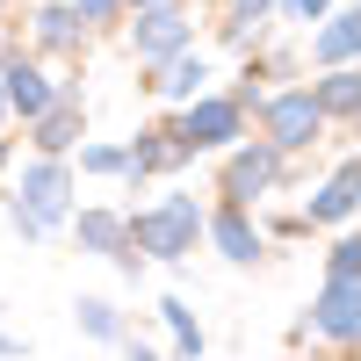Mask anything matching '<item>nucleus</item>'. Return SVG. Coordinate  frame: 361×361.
<instances>
[{
  "instance_id": "2eb2a0df",
  "label": "nucleus",
  "mask_w": 361,
  "mask_h": 361,
  "mask_svg": "<svg viewBox=\"0 0 361 361\" xmlns=\"http://www.w3.org/2000/svg\"><path fill=\"white\" fill-rule=\"evenodd\" d=\"M354 51H361V15H354V8H333V15L311 29V58H318L325 73H333V66H354Z\"/></svg>"
},
{
  "instance_id": "4be33fe9",
  "label": "nucleus",
  "mask_w": 361,
  "mask_h": 361,
  "mask_svg": "<svg viewBox=\"0 0 361 361\" xmlns=\"http://www.w3.org/2000/svg\"><path fill=\"white\" fill-rule=\"evenodd\" d=\"M361 275V246L354 238H333V246H325V282H354Z\"/></svg>"
},
{
  "instance_id": "423d86ee",
  "label": "nucleus",
  "mask_w": 361,
  "mask_h": 361,
  "mask_svg": "<svg viewBox=\"0 0 361 361\" xmlns=\"http://www.w3.org/2000/svg\"><path fill=\"white\" fill-rule=\"evenodd\" d=\"M130 51H137V66H145V73H159L166 58L195 51V15L180 8V0H159V8H137V15H130Z\"/></svg>"
},
{
  "instance_id": "ddd939ff",
  "label": "nucleus",
  "mask_w": 361,
  "mask_h": 361,
  "mask_svg": "<svg viewBox=\"0 0 361 361\" xmlns=\"http://www.w3.org/2000/svg\"><path fill=\"white\" fill-rule=\"evenodd\" d=\"M354 209H361V180H354V159H340L333 173H325V188H311V202L296 209V224H354Z\"/></svg>"
},
{
  "instance_id": "1a4fd4ad",
  "label": "nucleus",
  "mask_w": 361,
  "mask_h": 361,
  "mask_svg": "<svg viewBox=\"0 0 361 361\" xmlns=\"http://www.w3.org/2000/svg\"><path fill=\"white\" fill-rule=\"evenodd\" d=\"M80 137H87V94L80 80H58V102L29 123V145H37V159H66Z\"/></svg>"
},
{
  "instance_id": "aec40b11",
  "label": "nucleus",
  "mask_w": 361,
  "mask_h": 361,
  "mask_svg": "<svg viewBox=\"0 0 361 361\" xmlns=\"http://www.w3.org/2000/svg\"><path fill=\"white\" fill-rule=\"evenodd\" d=\"M80 173H94V180H123V173H130V152H123V145H80Z\"/></svg>"
},
{
  "instance_id": "a878e982",
  "label": "nucleus",
  "mask_w": 361,
  "mask_h": 361,
  "mask_svg": "<svg viewBox=\"0 0 361 361\" xmlns=\"http://www.w3.org/2000/svg\"><path fill=\"white\" fill-rule=\"evenodd\" d=\"M8 166H15V137L0 130V180H8Z\"/></svg>"
},
{
  "instance_id": "412c9836",
  "label": "nucleus",
  "mask_w": 361,
  "mask_h": 361,
  "mask_svg": "<svg viewBox=\"0 0 361 361\" xmlns=\"http://www.w3.org/2000/svg\"><path fill=\"white\" fill-rule=\"evenodd\" d=\"M275 15V0H231V22H224V44H253V29Z\"/></svg>"
},
{
  "instance_id": "7c9ffc66",
  "label": "nucleus",
  "mask_w": 361,
  "mask_h": 361,
  "mask_svg": "<svg viewBox=\"0 0 361 361\" xmlns=\"http://www.w3.org/2000/svg\"><path fill=\"white\" fill-rule=\"evenodd\" d=\"M0 8H8V0H0Z\"/></svg>"
},
{
  "instance_id": "b1692460",
  "label": "nucleus",
  "mask_w": 361,
  "mask_h": 361,
  "mask_svg": "<svg viewBox=\"0 0 361 361\" xmlns=\"http://www.w3.org/2000/svg\"><path fill=\"white\" fill-rule=\"evenodd\" d=\"M66 8L80 15V29H94V22H116V15H123V0H66Z\"/></svg>"
},
{
  "instance_id": "f257e3e1",
  "label": "nucleus",
  "mask_w": 361,
  "mask_h": 361,
  "mask_svg": "<svg viewBox=\"0 0 361 361\" xmlns=\"http://www.w3.org/2000/svg\"><path fill=\"white\" fill-rule=\"evenodd\" d=\"M123 231H130V253L137 260H159V267H180L195 246H202V202L188 188H173L145 209H123Z\"/></svg>"
},
{
  "instance_id": "f03ea898",
  "label": "nucleus",
  "mask_w": 361,
  "mask_h": 361,
  "mask_svg": "<svg viewBox=\"0 0 361 361\" xmlns=\"http://www.w3.org/2000/svg\"><path fill=\"white\" fill-rule=\"evenodd\" d=\"M73 195H80L73 159H22L8 202L22 209L29 224H37V238H58V231H66V217H73Z\"/></svg>"
},
{
  "instance_id": "a211bd4d",
  "label": "nucleus",
  "mask_w": 361,
  "mask_h": 361,
  "mask_svg": "<svg viewBox=\"0 0 361 361\" xmlns=\"http://www.w3.org/2000/svg\"><path fill=\"white\" fill-rule=\"evenodd\" d=\"M73 325H80V340H102V347H123V340H130V325H123V311H116L109 296H80V304H73Z\"/></svg>"
},
{
  "instance_id": "f8f14e48",
  "label": "nucleus",
  "mask_w": 361,
  "mask_h": 361,
  "mask_svg": "<svg viewBox=\"0 0 361 361\" xmlns=\"http://www.w3.org/2000/svg\"><path fill=\"white\" fill-rule=\"evenodd\" d=\"M123 152H130V188H145V180H152V173H180V166H188V145H180V130H173V116H166V123H152V130H137L130 145H123Z\"/></svg>"
},
{
  "instance_id": "c85d7f7f",
  "label": "nucleus",
  "mask_w": 361,
  "mask_h": 361,
  "mask_svg": "<svg viewBox=\"0 0 361 361\" xmlns=\"http://www.w3.org/2000/svg\"><path fill=\"white\" fill-rule=\"evenodd\" d=\"M0 130H8V102H0Z\"/></svg>"
},
{
  "instance_id": "6e6552de",
  "label": "nucleus",
  "mask_w": 361,
  "mask_h": 361,
  "mask_svg": "<svg viewBox=\"0 0 361 361\" xmlns=\"http://www.w3.org/2000/svg\"><path fill=\"white\" fill-rule=\"evenodd\" d=\"M0 102H8V116H22V123H37V116L58 102V80L29 58L22 44H0Z\"/></svg>"
},
{
  "instance_id": "9b49d317",
  "label": "nucleus",
  "mask_w": 361,
  "mask_h": 361,
  "mask_svg": "<svg viewBox=\"0 0 361 361\" xmlns=\"http://www.w3.org/2000/svg\"><path fill=\"white\" fill-rule=\"evenodd\" d=\"M202 238H209V246H217V260H231V267L267 260V238H260V224H253V209H231V202L202 209Z\"/></svg>"
},
{
  "instance_id": "20e7f679",
  "label": "nucleus",
  "mask_w": 361,
  "mask_h": 361,
  "mask_svg": "<svg viewBox=\"0 0 361 361\" xmlns=\"http://www.w3.org/2000/svg\"><path fill=\"white\" fill-rule=\"evenodd\" d=\"M253 116H260V145H275L282 159L311 152V145L325 137V116L311 109V94H304V87H275V94H267Z\"/></svg>"
},
{
  "instance_id": "5701e85b",
  "label": "nucleus",
  "mask_w": 361,
  "mask_h": 361,
  "mask_svg": "<svg viewBox=\"0 0 361 361\" xmlns=\"http://www.w3.org/2000/svg\"><path fill=\"white\" fill-rule=\"evenodd\" d=\"M275 15H282V22H304V29H311V22H325V15H333V0H275Z\"/></svg>"
},
{
  "instance_id": "bb28decb",
  "label": "nucleus",
  "mask_w": 361,
  "mask_h": 361,
  "mask_svg": "<svg viewBox=\"0 0 361 361\" xmlns=\"http://www.w3.org/2000/svg\"><path fill=\"white\" fill-rule=\"evenodd\" d=\"M0 361H22V340L15 333H0Z\"/></svg>"
},
{
  "instance_id": "39448f33",
  "label": "nucleus",
  "mask_w": 361,
  "mask_h": 361,
  "mask_svg": "<svg viewBox=\"0 0 361 361\" xmlns=\"http://www.w3.org/2000/svg\"><path fill=\"white\" fill-rule=\"evenodd\" d=\"M173 130H180V145H188V159L195 152H231V145L246 137V109H238L224 87H209V94H195L173 116Z\"/></svg>"
},
{
  "instance_id": "dca6fc26",
  "label": "nucleus",
  "mask_w": 361,
  "mask_h": 361,
  "mask_svg": "<svg viewBox=\"0 0 361 361\" xmlns=\"http://www.w3.org/2000/svg\"><path fill=\"white\" fill-rule=\"evenodd\" d=\"M304 94H311V109L325 116V123H354V116H361V73L354 66H333L325 80H311Z\"/></svg>"
},
{
  "instance_id": "cd10ccee",
  "label": "nucleus",
  "mask_w": 361,
  "mask_h": 361,
  "mask_svg": "<svg viewBox=\"0 0 361 361\" xmlns=\"http://www.w3.org/2000/svg\"><path fill=\"white\" fill-rule=\"evenodd\" d=\"M137 8H159V0H123V15H137Z\"/></svg>"
},
{
  "instance_id": "4468645a",
  "label": "nucleus",
  "mask_w": 361,
  "mask_h": 361,
  "mask_svg": "<svg viewBox=\"0 0 361 361\" xmlns=\"http://www.w3.org/2000/svg\"><path fill=\"white\" fill-rule=\"evenodd\" d=\"M145 94H159L166 109H188L195 94H209V58H202V51H180V58H166L159 73H145Z\"/></svg>"
},
{
  "instance_id": "393cba45",
  "label": "nucleus",
  "mask_w": 361,
  "mask_h": 361,
  "mask_svg": "<svg viewBox=\"0 0 361 361\" xmlns=\"http://www.w3.org/2000/svg\"><path fill=\"white\" fill-rule=\"evenodd\" d=\"M123 354H130V361H166L159 347H145V340H123Z\"/></svg>"
},
{
  "instance_id": "6ab92c4d",
  "label": "nucleus",
  "mask_w": 361,
  "mask_h": 361,
  "mask_svg": "<svg viewBox=\"0 0 361 361\" xmlns=\"http://www.w3.org/2000/svg\"><path fill=\"white\" fill-rule=\"evenodd\" d=\"M159 325H166V333H173V361H202V318L188 311V296H166V304H159Z\"/></svg>"
},
{
  "instance_id": "0eeeda50",
  "label": "nucleus",
  "mask_w": 361,
  "mask_h": 361,
  "mask_svg": "<svg viewBox=\"0 0 361 361\" xmlns=\"http://www.w3.org/2000/svg\"><path fill=\"white\" fill-rule=\"evenodd\" d=\"M66 231H73V246L80 253H94V260H116V275H145V260L130 253V231H123V209H109V202H87V209H73L66 217Z\"/></svg>"
},
{
  "instance_id": "c756f323",
  "label": "nucleus",
  "mask_w": 361,
  "mask_h": 361,
  "mask_svg": "<svg viewBox=\"0 0 361 361\" xmlns=\"http://www.w3.org/2000/svg\"><path fill=\"white\" fill-rule=\"evenodd\" d=\"M282 361H304V354H282Z\"/></svg>"
},
{
  "instance_id": "f3484780",
  "label": "nucleus",
  "mask_w": 361,
  "mask_h": 361,
  "mask_svg": "<svg viewBox=\"0 0 361 361\" xmlns=\"http://www.w3.org/2000/svg\"><path fill=\"white\" fill-rule=\"evenodd\" d=\"M37 44L44 51H66V58L87 51V29H80V15L66 8V0H44V8H37Z\"/></svg>"
},
{
  "instance_id": "9d476101",
  "label": "nucleus",
  "mask_w": 361,
  "mask_h": 361,
  "mask_svg": "<svg viewBox=\"0 0 361 361\" xmlns=\"http://www.w3.org/2000/svg\"><path fill=\"white\" fill-rule=\"evenodd\" d=\"M304 325H311V340H333L340 354H354V333H361V282H325V289L311 296Z\"/></svg>"
},
{
  "instance_id": "7ed1b4c3",
  "label": "nucleus",
  "mask_w": 361,
  "mask_h": 361,
  "mask_svg": "<svg viewBox=\"0 0 361 361\" xmlns=\"http://www.w3.org/2000/svg\"><path fill=\"white\" fill-rule=\"evenodd\" d=\"M282 173H289V159L275 152V145H260V137H238L231 152H224V173H217V195H224L231 209H260L267 195L282 188Z\"/></svg>"
}]
</instances>
